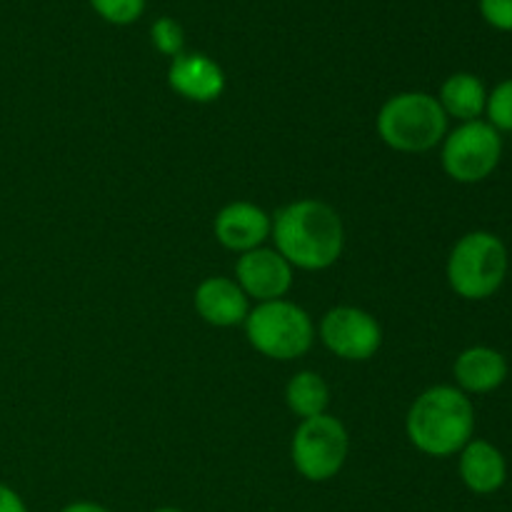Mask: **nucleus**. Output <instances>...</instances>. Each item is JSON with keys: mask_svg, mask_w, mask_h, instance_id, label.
I'll return each instance as SVG.
<instances>
[{"mask_svg": "<svg viewBox=\"0 0 512 512\" xmlns=\"http://www.w3.org/2000/svg\"><path fill=\"white\" fill-rule=\"evenodd\" d=\"M275 250L300 270H328L345 248V228L333 205L315 198L293 200L273 215Z\"/></svg>", "mask_w": 512, "mask_h": 512, "instance_id": "obj_1", "label": "nucleus"}, {"mask_svg": "<svg viewBox=\"0 0 512 512\" xmlns=\"http://www.w3.org/2000/svg\"><path fill=\"white\" fill-rule=\"evenodd\" d=\"M408 440L430 458H450L473 440L475 408L453 385H435L420 393L405 418Z\"/></svg>", "mask_w": 512, "mask_h": 512, "instance_id": "obj_2", "label": "nucleus"}, {"mask_svg": "<svg viewBox=\"0 0 512 512\" xmlns=\"http://www.w3.org/2000/svg\"><path fill=\"white\" fill-rule=\"evenodd\" d=\"M375 125L380 140L398 153H428L448 135V115L438 98L420 90L385 100Z\"/></svg>", "mask_w": 512, "mask_h": 512, "instance_id": "obj_3", "label": "nucleus"}, {"mask_svg": "<svg viewBox=\"0 0 512 512\" xmlns=\"http://www.w3.org/2000/svg\"><path fill=\"white\" fill-rule=\"evenodd\" d=\"M508 248L503 240L485 230L463 235L450 250L448 283L465 300L493 298L508 275Z\"/></svg>", "mask_w": 512, "mask_h": 512, "instance_id": "obj_4", "label": "nucleus"}, {"mask_svg": "<svg viewBox=\"0 0 512 512\" xmlns=\"http://www.w3.org/2000/svg\"><path fill=\"white\" fill-rule=\"evenodd\" d=\"M243 325L248 343L270 360L288 363L308 353L315 343L313 318L285 298L258 303Z\"/></svg>", "mask_w": 512, "mask_h": 512, "instance_id": "obj_5", "label": "nucleus"}, {"mask_svg": "<svg viewBox=\"0 0 512 512\" xmlns=\"http://www.w3.org/2000/svg\"><path fill=\"white\" fill-rule=\"evenodd\" d=\"M348 450V430L335 415L328 413L300 420L290 445L295 470L310 483H325L335 478L348 460Z\"/></svg>", "mask_w": 512, "mask_h": 512, "instance_id": "obj_6", "label": "nucleus"}, {"mask_svg": "<svg viewBox=\"0 0 512 512\" xmlns=\"http://www.w3.org/2000/svg\"><path fill=\"white\" fill-rule=\"evenodd\" d=\"M503 158V138L488 120L460 123L443 140V170L455 183H483Z\"/></svg>", "mask_w": 512, "mask_h": 512, "instance_id": "obj_7", "label": "nucleus"}, {"mask_svg": "<svg viewBox=\"0 0 512 512\" xmlns=\"http://www.w3.org/2000/svg\"><path fill=\"white\" fill-rule=\"evenodd\" d=\"M318 333L330 353L350 363H365L375 358L383 345V328L378 320L368 310L355 308V305L330 308L320 320Z\"/></svg>", "mask_w": 512, "mask_h": 512, "instance_id": "obj_8", "label": "nucleus"}, {"mask_svg": "<svg viewBox=\"0 0 512 512\" xmlns=\"http://www.w3.org/2000/svg\"><path fill=\"white\" fill-rule=\"evenodd\" d=\"M235 283L258 303L280 300L293 288V265L275 248L248 250L235 263Z\"/></svg>", "mask_w": 512, "mask_h": 512, "instance_id": "obj_9", "label": "nucleus"}, {"mask_svg": "<svg viewBox=\"0 0 512 512\" xmlns=\"http://www.w3.org/2000/svg\"><path fill=\"white\" fill-rule=\"evenodd\" d=\"M213 230L215 240L223 248L243 255L248 250L263 248L265 240H270L273 215H268L260 205L248 203V200H235L215 215Z\"/></svg>", "mask_w": 512, "mask_h": 512, "instance_id": "obj_10", "label": "nucleus"}, {"mask_svg": "<svg viewBox=\"0 0 512 512\" xmlns=\"http://www.w3.org/2000/svg\"><path fill=\"white\" fill-rule=\"evenodd\" d=\"M168 85L180 98L193 103H213L223 95L225 73L208 55L180 53L168 68Z\"/></svg>", "mask_w": 512, "mask_h": 512, "instance_id": "obj_11", "label": "nucleus"}, {"mask_svg": "<svg viewBox=\"0 0 512 512\" xmlns=\"http://www.w3.org/2000/svg\"><path fill=\"white\" fill-rule=\"evenodd\" d=\"M248 300V295L243 293V288L233 278L215 275V278H205L195 288L193 303L200 318L213 325V328H235V325H243L245 318H248Z\"/></svg>", "mask_w": 512, "mask_h": 512, "instance_id": "obj_12", "label": "nucleus"}, {"mask_svg": "<svg viewBox=\"0 0 512 512\" xmlns=\"http://www.w3.org/2000/svg\"><path fill=\"white\" fill-rule=\"evenodd\" d=\"M460 478L465 488L475 495H493L508 480V463L505 455L488 440H470L460 450Z\"/></svg>", "mask_w": 512, "mask_h": 512, "instance_id": "obj_13", "label": "nucleus"}, {"mask_svg": "<svg viewBox=\"0 0 512 512\" xmlns=\"http://www.w3.org/2000/svg\"><path fill=\"white\" fill-rule=\"evenodd\" d=\"M453 373L463 393H493L508 378V360L500 350L475 345L455 358Z\"/></svg>", "mask_w": 512, "mask_h": 512, "instance_id": "obj_14", "label": "nucleus"}, {"mask_svg": "<svg viewBox=\"0 0 512 512\" xmlns=\"http://www.w3.org/2000/svg\"><path fill=\"white\" fill-rule=\"evenodd\" d=\"M438 103L448 118L460 120V123H470V120H480V115L485 113L488 90H485L483 80L478 75L455 73L440 88Z\"/></svg>", "mask_w": 512, "mask_h": 512, "instance_id": "obj_15", "label": "nucleus"}, {"mask_svg": "<svg viewBox=\"0 0 512 512\" xmlns=\"http://www.w3.org/2000/svg\"><path fill=\"white\" fill-rule=\"evenodd\" d=\"M285 403L300 420L318 418V415L328 413L330 388L323 375L303 370V373L290 378L288 388H285Z\"/></svg>", "mask_w": 512, "mask_h": 512, "instance_id": "obj_16", "label": "nucleus"}, {"mask_svg": "<svg viewBox=\"0 0 512 512\" xmlns=\"http://www.w3.org/2000/svg\"><path fill=\"white\" fill-rule=\"evenodd\" d=\"M485 113H488V123L495 130H503V133H512V78L503 80L493 88V93H488V105H485Z\"/></svg>", "mask_w": 512, "mask_h": 512, "instance_id": "obj_17", "label": "nucleus"}, {"mask_svg": "<svg viewBox=\"0 0 512 512\" xmlns=\"http://www.w3.org/2000/svg\"><path fill=\"white\" fill-rule=\"evenodd\" d=\"M150 38H153V45L160 50L163 55H175L185 53V33L183 25L173 18H158L150 28Z\"/></svg>", "mask_w": 512, "mask_h": 512, "instance_id": "obj_18", "label": "nucleus"}, {"mask_svg": "<svg viewBox=\"0 0 512 512\" xmlns=\"http://www.w3.org/2000/svg\"><path fill=\"white\" fill-rule=\"evenodd\" d=\"M95 13L113 25H130L143 15L145 0H90Z\"/></svg>", "mask_w": 512, "mask_h": 512, "instance_id": "obj_19", "label": "nucleus"}, {"mask_svg": "<svg viewBox=\"0 0 512 512\" xmlns=\"http://www.w3.org/2000/svg\"><path fill=\"white\" fill-rule=\"evenodd\" d=\"M480 13L495 30L512 33V0H480Z\"/></svg>", "mask_w": 512, "mask_h": 512, "instance_id": "obj_20", "label": "nucleus"}, {"mask_svg": "<svg viewBox=\"0 0 512 512\" xmlns=\"http://www.w3.org/2000/svg\"><path fill=\"white\" fill-rule=\"evenodd\" d=\"M0 512H28L25 500L5 483H0Z\"/></svg>", "mask_w": 512, "mask_h": 512, "instance_id": "obj_21", "label": "nucleus"}, {"mask_svg": "<svg viewBox=\"0 0 512 512\" xmlns=\"http://www.w3.org/2000/svg\"><path fill=\"white\" fill-rule=\"evenodd\" d=\"M60 512H110L108 508H103V505L98 503H88V500H78V503H70L65 505Z\"/></svg>", "mask_w": 512, "mask_h": 512, "instance_id": "obj_22", "label": "nucleus"}, {"mask_svg": "<svg viewBox=\"0 0 512 512\" xmlns=\"http://www.w3.org/2000/svg\"><path fill=\"white\" fill-rule=\"evenodd\" d=\"M153 512H183V510H178V508H158V510H153Z\"/></svg>", "mask_w": 512, "mask_h": 512, "instance_id": "obj_23", "label": "nucleus"}]
</instances>
